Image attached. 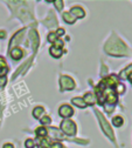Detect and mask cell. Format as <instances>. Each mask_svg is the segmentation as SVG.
<instances>
[{"label":"cell","mask_w":132,"mask_h":148,"mask_svg":"<svg viewBox=\"0 0 132 148\" xmlns=\"http://www.w3.org/2000/svg\"><path fill=\"white\" fill-rule=\"evenodd\" d=\"M106 51L110 54H114V55H124L126 54V47L125 45L120 41V40H116V41H110L106 45Z\"/></svg>","instance_id":"1"},{"label":"cell","mask_w":132,"mask_h":148,"mask_svg":"<svg viewBox=\"0 0 132 148\" xmlns=\"http://www.w3.org/2000/svg\"><path fill=\"white\" fill-rule=\"evenodd\" d=\"M61 128H62L63 133L67 134V135L72 136V135L76 134V125H75V122L71 121L70 119L63 120L62 123H61Z\"/></svg>","instance_id":"2"},{"label":"cell","mask_w":132,"mask_h":148,"mask_svg":"<svg viewBox=\"0 0 132 148\" xmlns=\"http://www.w3.org/2000/svg\"><path fill=\"white\" fill-rule=\"evenodd\" d=\"M60 85H61V89L62 90H72L75 88V82L71 78L69 77H61L60 80Z\"/></svg>","instance_id":"3"},{"label":"cell","mask_w":132,"mask_h":148,"mask_svg":"<svg viewBox=\"0 0 132 148\" xmlns=\"http://www.w3.org/2000/svg\"><path fill=\"white\" fill-rule=\"evenodd\" d=\"M59 114L62 118H70L74 114V109L69 106V105H63L61 106V108L59 109Z\"/></svg>","instance_id":"4"},{"label":"cell","mask_w":132,"mask_h":148,"mask_svg":"<svg viewBox=\"0 0 132 148\" xmlns=\"http://www.w3.org/2000/svg\"><path fill=\"white\" fill-rule=\"evenodd\" d=\"M97 114H98V116H100V122H101V125H102V127H103L104 133H106V134L109 135V138L114 139V134H112V131H111V128L109 127L108 122L103 119V116H102V114H101V113H98V112H97Z\"/></svg>","instance_id":"5"},{"label":"cell","mask_w":132,"mask_h":148,"mask_svg":"<svg viewBox=\"0 0 132 148\" xmlns=\"http://www.w3.org/2000/svg\"><path fill=\"white\" fill-rule=\"evenodd\" d=\"M70 14L74 15V16L77 19V18H83V16L85 15V12H84V10L81 8L80 6H76V7H72V8H71Z\"/></svg>","instance_id":"6"},{"label":"cell","mask_w":132,"mask_h":148,"mask_svg":"<svg viewBox=\"0 0 132 148\" xmlns=\"http://www.w3.org/2000/svg\"><path fill=\"white\" fill-rule=\"evenodd\" d=\"M22 51L20 49V48H13L12 51H11V57L14 59V60H19V59H21L22 58Z\"/></svg>","instance_id":"7"},{"label":"cell","mask_w":132,"mask_h":148,"mask_svg":"<svg viewBox=\"0 0 132 148\" xmlns=\"http://www.w3.org/2000/svg\"><path fill=\"white\" fill-rule=\"evenodd\" d=\"M7 71H8V68H7V65H6L5 59L0 57V77H5Z\"/></svg>","instance_id":"8"},{"label":"cell","mask_w":132,"mask_h":148,"mask_svg":"<svg viewBox=\"0 0 132 148\" xmlns=\"http://www.w3.org/2000/svg\"><path fill=\"white\" fill-rule=\"evenodd\" d=\"M49 53H50L51 57H54V58H60L61 55H62V49L56 48L55 46H51L49 48Z\"/></svg>","instance_id":"9"},{"label":"cell","mask_w":132,"mask_h":148,"mask_svg":"<svg viewBox=\"0 0 132 148\" xmlns=\"http://www.w3.org/2000/svg\"><path fill=\"white\" fill-rule=\"evenodd\" d=\"M83 100H84L85 105H93V103H95V101H96V100H95V97H93L92 93H87V94L84 95Z\"/></svg>","instance_id":"10"},{"label":"cell","mask_w":132,"mask_h":148,"mask_svg":"<svg viewBox=\"0 0 132 148\" xmlns=\"http://www.w3.org/2000/svg\"><path fill=\"white\" fill-rule=\"evenodd\" d=\"M43 113H45L43 107H36V108H34V110H33V115H34V118H36V119H41L42 115H43Z\"/></svg>","instance_id":"11"},{"label":"cell","mask_w":132,"mask_h":148,"mask_svg":"<svg viewBox=\"0 0 132 148\" xmlns=\"http://www.w3.org/2000/svg\"><path fill=\"white\" fill-rule=\"evenodd\" d=\"M71 102L74 103V105H76L77 107H80V108H84L87 105H85V102H84V100L82 99V98H74L72 100H71Z\"/></svg>","instance_id":"12"},{"label":"cell","mask_w":132,"mask_h":148,"mask_svg":"<svg viewBox=\"0 0 132 148\" xmlns=\"http://www.w3.org/2000/svg\"><path fill=\"white\" fill-rule=\"evenodd\" d=\"M63 19H64V21H67V24H74L75 20H76V18H75L74 15H71L70 13H64Z\"/></svg>","instance_id":"13"},{"label":"cell","mask_w":132,"mask_h":148,"mask_svg":"<svg viewBox=\"0 0 132 148\" xmlns=\"http://www.w3.org/2000/svg\"><path fill=\"white\" fill-rule=\"evenodd\" d=\"M47 129L45 128V127H40V128H37L36 129V134L39 135V136H41V138H46L47 136Z\"/></svg>","instance_id":"14"},{"label":"cell","mask_w":132,"mask_h":148,"mask_svg":"<svg viewBox=\"0 0 132 148\" xmlns=\"http://www.w3.org/2000/svg\"><path fill=\"white\" fill-rule=\"evenodd\" d=\"M112 122H114V125H115L116 127H120L124 121H123V118H120V116H115L114 119H112Z\"/></svg>","instance_id":"15"},{"label":"cell","mask_w":132,"mask_h":148,"mask_svg":"<svg viewBox=\"0 0 132 148\" xmlns=\"http://www.w3.org/2000/svg\"><path fill=\"white\" fill-rule=\"evenodd\" d=\"M56 40H58V35H56V33H54V32L49 33V35H48V41H50V42H55Z\"/></svg>","instance_id":"16"},{"label":"cell","mask_w":132,"mask_h":148,"mask_svg":"<svg viewBox=\"0 0 132 148\" xmlns=\"http://www.w3.org/2000/svg\"><path fill=\"white\" fill-rule=\"evenodd\" d=\"M26 148H34V141L32 140V139H28V140H26Z\"/></svg>","instance_id":"17"},{"label":"cell","mask_w":132,"mask_h":148,"mask_svg":"<svg viewBox=\"0 0 132 148\" xmlns=\"http://www.w3.org/2000/svg\"><path fill=\"white\" fill-rule=\"evenodd\" d=\"M40 121H41V123L47 125V123H50V118L49 116H43V118L40 119Z\"/></svg>","instance_id":"18"},{"label":"cell","mask_w":132,"mask_h":148,"mask_svg":"<svg viewBox=\"0 0 132 148\" xmlns=\"http://www.w3.org/2000/svg\"><path fill=\"white\" fill-rule=\"evenodd\" d=\"M54 46L56 47V48H62V46H63V41L62 40H56L55 42H54Z\"/></svg>","instance_id":"19"},{"label":"cell","mask_w":132,"mask_h":148,"mask_svg":"<svg viewBox=\"0 0 132 148\" xmlns=\"http://www.w3.org/2000/svg\"><path fill=\"white\" fill-rule=\"evenodd\" d=\"M116 86H117V93H124V89H125V87H124L123 85L117 84Z\"/></svg>","instance_id":"20"},{"label":"cell","mask_w":132,"mask_h":148,"mask_svg":"<svg viewBox=\"0 0 132 148\" xmlns=\"http://www.w3.org/2000/svg\"><path fill=\"white\" fill-rule=\"evenodd\" d=\"M50 148H62V145L58 143V142H54L53 145H50Z\"/></svg>","instance_id":"21"},{"label":"cell","mask_w":132,"mask_h":148,"mask_svg":"<svg viewBox=\"0 0 132 148\" xmlns=\"http://www.w3.org/2000/svg\"><path fill=\"white\" fill-rule=\"evenodd\" d=\"M55 33H56V35H58V36L63 35V34H64V29H63V28H59L58 32H55Z\"/></svg>","instance_id":"22"},{"label":"cell","mask_w":132,"mask_h":148,"mask_svg":"<svg viewBox=\"0 0 132 148\" xmlns=\"http://www.w3.org/2000/svg\"><path fill=\"white\" fill-rule=\"evenodd\" d=\"M55 4H56V7H58L59 10H62V7H63V3L62 1H55Z\"/></svg>","instance_id":"23"},{"label":"cell","mask_w":132,"mask_h":148,"mask_svg":"<svg viewBox=\"0 0 132 148\" xmlns=\"http://www.w3.org/2000/svg\"><path fill=\"white\" fill-rule=\"evenodd\" d=\"M5 36H6V33L4 31H0V39H4Z\"/></svg>","instance_id":"24"},{"label":"cell","mask_w":132,"mask_h":148,"mask_svg":"<svg viewBox=\"0 0 132 148\" xmlns=\"http://www.w3.org/2000/svg\"><path fill=\"white\" fill-rule=\"evenodd\" d=\"M3 148H14L13 147V145L12 143H6V145H4V147Z\"/></svg>","instance_id":"25"},{"label":"cell","mask_w":132,"mask_h":148,"mask_svg":"<svg viewBox=\"0 0 132 148\" xmlns=\"http://www.w3.org/2000/svg\"><path fill=\"white\" fill-rule=\"evenodd\" d=\"M127 79L130 80V82H132V72L129 74V75H127Z\"/></svg>","instance_id":"26"},{"label":"cell","mask_w":132,"mask_h":148,"mask_svg":"<svg viewBox=\"0 0 132 148\" xmlns=\"http://www.w3.org/2000/svg\"><path fill=\"white\" fill-rule=\"evenodd\" d=\"M40 148H42V147H40ZM48 148H50V147H48Z\"/></svg>","instance_id":"27"}]
</instances>
